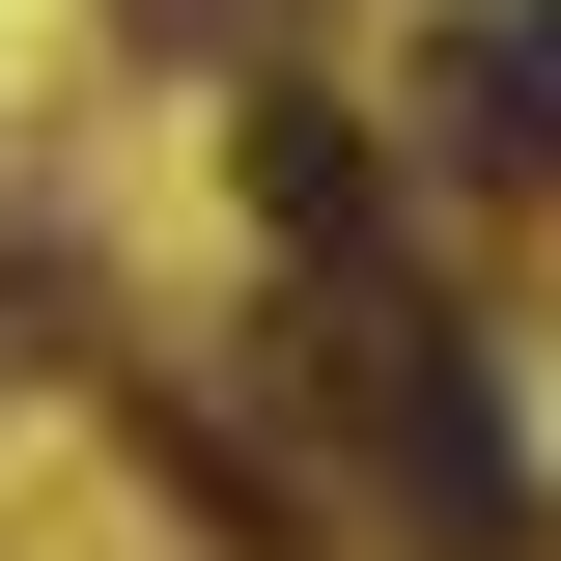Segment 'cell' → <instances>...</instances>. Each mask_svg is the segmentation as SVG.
Instances as JSON below:
<instances>
[{"label":"cell","instance_id":"1","mask_svg":"<svg viewBox=\"0 0 561 561\" xmlns=\"http://www.w3.org/2000/svg\"><path fill=\"white\" fill-rule=\"evenodd\" d=\"M421 113L478 140V169H561V0H449L421 28Z\"/></svg>","mask_w":561,"mask_h":561}]
</instances>
